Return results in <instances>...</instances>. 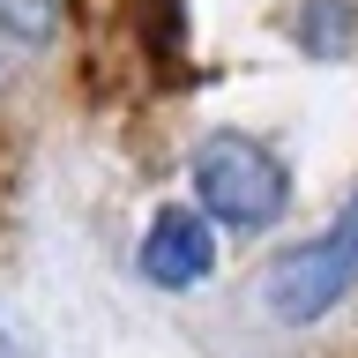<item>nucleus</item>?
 <instances>
[{
  "instance_id": "7",
  "label": "nucleus",
  "mask_w": 358,
  "mask_h": 358,
  "mask_svg": "<svg viewBox=\"0 0 358 358\" xmlns=\"http://www.w3.org/2000/svg\"><path fill=\"white\" fill-rule=\"evenodd\" d=\"M0 75H8V60H0Z\"/></svg>"
},
{
  "instance_id": "4",
  "label": "nucleus",
  "mask_w": 358,
  "mask_h": 358,
  "mask_svg": "<svg viewBox=\"0 0 358 358\" xmlns=\"http://www.w3.org/2000/svg\"><path fill=\"white\" fill-rule=\"evenodd\" d=\"M284 30H291L299 52H313V60H343L358 45V8L351 0H299L284 15Z\"/></svg>"
},
{
  "instance_id": "2",
  "label": "nucleus",
  "mask_w": 358,
  "mask_h": 358,
  "mask_svg": "<svg viewBox=\"0 0 358 358\" xmlns=\"http://www.w3.org/2000/svg\"><path fill=\"white\" fill-rule=\"evenodd\" d=\"M358 291V194L336 209L313 239L284 246L262 268V313L276 329H313Z\"/></svg>"
},
{
  "instance_id": "3",
  "label": "nucleus",
  "mask_w": 358,
  "mask_h": 358,
  "mask_svg": "<svg viewBox=\"0 0 358 358\" xmlns=\"http://www.w3.org/2000/svg\"><path fill=\"white\" fill-rule=\"evenodd\" d=\"M209 268H217V231H209V217L187 209V201H164L150 217V231H142V276H150L157 291H194V284H209Z\"/></svg>"
},
{
  "instance_id": "1",
  "label": "nucleus",
  "mask_w": 358,
  "mask_h": 358,
  "mask_svg": "<svg viewBox=\"0 0 358 358\" xmlns=\"http://www.w3.org/2000/svg\"><path fill=\"white\" fill-rule=\"evenodd\" d=\"M187 179H194L201 217L224 224V231H268L291 209V172L262 134H231V127L201 134L194 157H187Z\"/></svg>"
},
{
  "instance_id": "6",
  "label": "nucleus",
  "mask_w": 358,
  "mask_h": 358,
  "mask_svg": "<svg viewBox=\"0 0 358 358\" xmlns=\"http://www.w3.org/2000/svg\"><path fill=\"white\" fill-rule=\"evenodd\" d=\"M0 358H15V351H8V336H0Z\"/></svg>"
},
{
  "instance_id": "5",
  "label": "nucleus",
  "mask_w": 358,
  "mask_h": 358,
  "mask_svg": "<svg viewBox=\"0 0 358 358\" xmlns=\"http://www.w3.org/2000/svg\"><path fill=\"white\" fill-rule=\"evenodd\" d=\"M52 22H60V0H0V30L22 45H45Z\"/></svg>"
}]
</instances>
